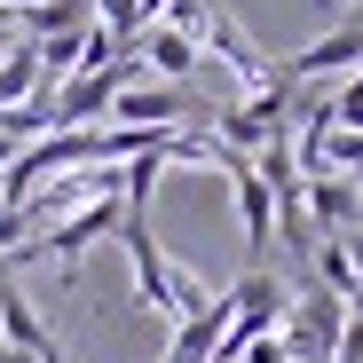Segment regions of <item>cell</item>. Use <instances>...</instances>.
Returning a JSON list of instances; mask_svg holds the SVG:
<instances>
[{
	"label": "cell",
	"mask_w": 363,
	"mask_h": 363,
	"mask_svg": "<svg viewBox=\"0 0 363 363\" xmlns=\"http://www.w3.org/2000/svg\"><path fill=\"white\" fill-rule=\"evenodd\" d=\"M292 316H277V340H284V355L292 363H332V347H340V324H347V300L340 292H300V300H284Z\"/></svg>",
	"instance_id": "1"
},
{
	"label": "cell",
	"mask_w": 363,
	"mask_h": 363,
	"mask_svg": "<svg viewBox=\"0 0 363 363\" xmlns=\"http://www.w3.org/2000/svg\"><path fill=\"white\" fill-rule=\"evenodd\" d=\"M118 213H127V206H118V190H95V198H79V206H72L64 221L48 229V261H55V269L72 277L87 245H103V237H118Z\"/></svg>",
	"instance_id": "2"
},
{
	"label": "cell",
	"mask_w": 363,
	"mask_h": 363,
	"mask_svg": "<svg viewBox=\"0 0 363 363\" xmlns=\"http://www.w3.org/2000/svg\"><path fill=\"white\" fill-rule=\"evenodd\" d=\"M0 347H9L16 363H64L55 340H48V324H40V308L16 292V277H0Z\"/></svg>",
	"instance_id": "3"
},
{
	"label": "cell",
	"mask_w": 363,
	"mask_h": 363,
	"mask_svg": "<svg viewBox=\"0 0 363 363\" xmlns=\"http://www.w3.org/2000/svg\"><path fill=\"white\" fill-rule=\"evenodd\" d=\"M284 72V87H300V79H332V72H363V16H347L340 32H324L316 48H300L292 64H277Z\"/></svg>",
	"instance_id": "4"
},
{
	"label": "cell",
	"mask_w": 363,
	"mask_h": 363,
	"mask_svg": "<svg viewBox=\"0 0 363 363\" xmlns=\"http://www.w3.org/2000/svg\"><path fill=\"white\" fill-rule=\"evenodd\" d=\"M135 55H143V64H150L166 87H190V79H198V64H206V55L182 40V32H166V24H143V32H135Z\"/></svg>",
	"instance_id": "5"
},
{
	"label": "cell",
	"mask_w": 363,
	"mask_h": 363,
	"mask_svg": "<svg viewBox=\"0 0 363 363\" xmlns=\"http://www.w3.org/2000/svg\"><path fill=\"white\" fill-rule=\"evenodd\" d=\"M229 190H237V221H245V245H277V206L261 190L253 158H229Z\"/></svg>",
	"instance_id": "6"
},
{
	"label": "cell",
	"mask_w": 363,
	"mask_h": 363,
	"mask_svg": "<svg viewBox=\"0 0 363 363\" xmlns=\"http://www.w3.org/2000/svg\"><path fill=\"white\" fill-rule=\"evenodd\" d=\"M32 95H40V55H32V40H16L9 55H0V111H16Z\"/></svg>",
	"instance_id": "7"
},
{
	"label": "cell",
	"mask_w": 363,
	"mask_h": 363,
	"mask_svg": "<svg viewBox=\"0 0 363 363\" xmlns=\"http://www.w3.org/2000/svg\"><path fill=\"white\" fill-rule=\"evenodd\" d=\"M16 40H24V24H16V9H0V55H9Z\"/></svg>",
	"instance_id": "8"
},
{
	"label": "cell",
	"mask_w": 363,
	"mask_h": 363,
	"mask_svg": "<svg viewBox=\"0 0 363 363\" xmlns=\"http://www.w3.org/2000/svg\"><path fill=\"white\" fill-rule=\"evenodd\" d=\"M0 277H9V253H0Z\"/></svg>",
	"instance_id": "9"
},
{
	"label": "cell",
	"mask_w": 363,
	"mask_h": 363,
	"mask_svg": "<svg viewBox=\"0 0 363 363\" xmlns=\"http://www.w3.org/2000/svg\"><path fill=\"white\" fill-rule=\"evenodd\" d=\"M347 9H363V0H347Z\"/></svg>",
	"instance_id": "10"
},
{
	"label": "cell",
	"mask_w": 363,
	"mask_h": 363,
	"mask_svg": "<svg viewBox=\"0 0 363 363\" xmlns=\"http://www.w3.org/2000/svg\"><path fill=\"white\" fill-rule=\"evenodd\" d=\"M0 9H9V0H0Z\"/></svg>",
	"instance_id": "11"
}]
</instances>
